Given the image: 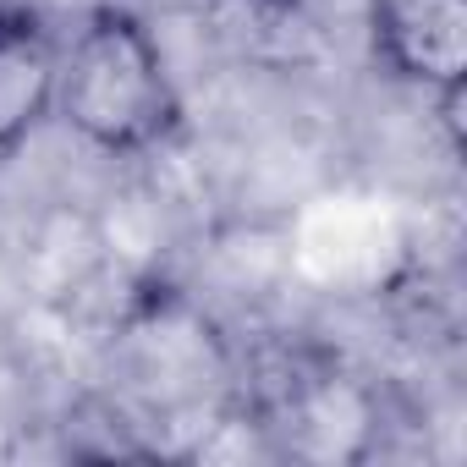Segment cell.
<instances>
[{"mask_svg": "<svg viewBox=\"0 0 467 467\" xmlns=\"http://www.w3.org/2000/svg\"><path fill=\"white\" fill-rule=\"evenodd\" d=\"M61 50L34 12H0V154L56 110Z\"/></svg>", "mask_w": 467, "mask_h": 467, "instance_id": "obj_3", "label": "cell"}, {"mask_svg": "<svg viewBox=\"0 0 467 467\" xmlns=\"http://www.w3.org/2000/svg\"><path fill=\"white\" fill-rule=\"evenodd\" d=\"M374 56L423 94L456 99L467 83V0H368Z\"/></svg>", "mask_w": 467, "mask_h": 467, "instance_id": "obj_2", "label": "cell"}, {"mask_svg": "<svg viewBox=\"0 0 467 467\" xmlns=\"http://www.w3.org/2000/svg\"><path fill=\"white\" fill-rule=\"evenodd\" d=\"M56 116L105 154H143L176 132L182 99L138 12L94 6L83 17L78 39L61 50Z\"/></svg>", "mask_w": 467, "mask_h": 467, "instance_id": "obj_1", "label": "cell"}]
</instances>
